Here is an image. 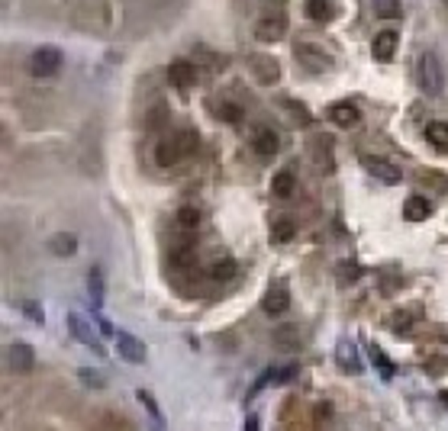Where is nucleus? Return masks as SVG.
Listing matches in <instances>:
<instances>
[{"label": "nucleus", "instance_id": "nucleus-1", "mask_svg": "<svg viewBox=\"0 0 448 431\" xmlns=\"http://www.w3.org/2000/svg\"><path fill=\"white\" fill-rule=\"evenodd\" d=\"M194 148H197V132H194V129H181L175 136L161 139L158 148H155V161H158L161 167H175L178 161L187 158Z\"/></svg>", "mask_w": 448, "mask_h": 431}, {"label": "nucleus", "instance_id": "nucleus-2", "mask_svg": "<svg viewBox=\"0 0 448 431\" xmlns=\"http://www.w3.org/2000/svg\"><path fill=\"white\" fill-rule=\"evenodd\" d=\"M419 84L429 97H439L445 91V65H442L439 52H425L419 58Z\"/></svg>", "mask_w": 448, "mask_h": 431}, {"label": "nucleus", "instance_id": "nucleus-3", "mask_svg": "<svg viewBox=\"0 0 448 431\" xmlns=\"http://www.w3.org/2000/svg\"><path fill=\"white\" fill-rule=\"evenodd\" d=\"M68 328H71V335L81 341L84 348H91L97 357L106 354V348L100 345V335L94 332V322H91V319H84L81 312H68Z\"/></svg>", "mask_w": 448, "mask_h": 431}, {"label": "nucleus", "instance_id": "nucleus-4", "mask_svg": "<svg viewBox=\"0 0 448 431\" xmlns=\"http://www.w3.org/2000/svg\"><path fill=\"white\" fill-rule=\"evenodd\" d=\"M58 68H61V52L55 46H42L32 52V58H30L32 77H52V75H58Z\"/></svg>", "mask_w": 448, "mask_h": 431}, {"label": "nucleus", "instance_id": "nucleus-5", "mask_svg": "<svg viewBox=\"0 0 448 431\" xmlns=\"http://www.w3.org/2000/svg\"><path fill=\"white\" fill-rule=\"evenodd\" d=\"M7 364H10V371H16V373H30L36 367V354H32L30 341H10Z\"/></svg>", "mask_w": 448, "mask_h": 431}, {"label": "nucleus", "instance_id": "nucleus-6", "mask_svg": "<svg viewBox=\"0 0 448 431\" xmlns=\"http://www.w3.org/2000/svg\"><path fill=\"white\" fill-rule=\"evenodd\" d=\"M361 165L371 177H378L380 184H400V167L390 165L387 158H374V155H361Z\"/></svg>", "mask_w": 448, "mask_h": 431}, {"label": "nucleus", "instance_id": "nucleus-7", "mask_svg": "<svg viewBox=\"0 0 448 431\" xmlns=\"http://www.w3.org/2000/svg\"><path fill=\"white\" fill-rule=\"evenodd\" d=\"M113 341H116V351H120V357H123L126 364H142V361H145V341H139L136 335L116 332Z\"/></svg>", "mask_w": 448, "mask_h": 431}, {"label": "nucleus", "instance_id": "nucleus-8", "mask_svg": "<svg viewBox=\"0 0 448 431\" xmlns=\"http://www.w3.org/2000/svg\"><path fill=\"white\" fill-rule=\"evenodd\" d=\"M284 32H287V20L284 16H261L259 26H255V39L271 46V42H281Z\"/></svg>", "mask_w": 448, "mask_h": 431}, {"label": "nucleus", "instance_id": "nucleus-9", "mask_svg": "<svg viewBox=\"0 0 448 431\" xmlns=\"http://www.w3.org/2000/svg\"><path fill=\"white\" fill-rule=\"evenodd\" d=\"M335 361H339V367H342L345 373H361V357H358L355 341H349V338L339 341V345H335Z\"/></svg>", "mask_w": 448, "mask_h": 431}, {"label": "nucleus", "instance_id": "nucleus-10", "mask_svg": "<svg viewBox=\"0 0 448 431\" xmlns=\"http://www.w3.org/2000/svg\"><path fill=\"white\" fill-rule=\"evenodd\" d=\"M251 75L259 77V84H274L278 81V75H281V68H278V61L271 58V55H255V58L249 61Z\"/></svg>", "mask_w": 448, "mask_h": 431}, {"label": "nucleus", "instance_id": "nucleus-11", "mask_svg": "<svg viewBox=\"0 0 448 431\" xmlns=\"http://www.w3.org/2000/svg\"><path fill=\"white\" fill-rule=\"evenodd\" d=\"M168 81L175 84V87H181V91H187L190 84L197 81V68L190 61H171L168 65Z\"/></svg>", "mask_w": 448, "mask_h": 431}, {"label": "nucleus", "instance_id": "nucleus-12", "mask_svg": "<svg viewBox=\"0 0 448 431\" xmlns=\"http://www.w3.org/2000/svg\"><path fill=\"white\" fill-rule=\"evenodd\" d=\"M251 145H255V155H261V158H274L278 155V132L274 129H268V126H261V129H255V139H251Z\"/></svg>", "mask_w": 448, "mask_h": 431}, {"label": "nucleus", "instance_id": "nucleus-13", "mask_svg": "<svg viewBox=\"0 0 448 431\" xmlns=\"http://www.w3.org/2000/svg\"><path fill=\"white\" fill-rule=\"evenodd\" d=\"M287 306H290V296H287V290H284L281 283L268 290L265 300H261V309H265L268 316H284V312H287Z\"/></svg>", "mask_w": 448, "mask_h": 431}, {"label": "nucleus", "instance_id": "nucleus-14", "mask_svg": "<svg viewBox=\"0 0 448 431\" xmlns=\"http://www.w3.org/2000/svg\"><path fill=\"white\" fill-rule=\"evenodd\" d=\"M397 32L394 30H384V32H378L374 36V42H371V52H374V58L378 61H390L394 58V52H397Z\"/></svg>", "mask_w": 448, "mask_h": 431}, {"label": "nucleus", "instance_id": "nucleus-15", "mask_svg": "<svg viewBox=\"0 0 448 431\" xmlns=\"http://www.w3.org/2000/svg\"><path fill=\"white\" fill-rule=\"evenodd\" d=\"M329 120H332L335 126L351 129L358 122V106L355 103H332L329 106Z\"/></svg>", "mask_w": 448, "mask_h": 431}, {"label": "nucleus", "instance_id": "nucleus-16", "mask_svg": "<svg viewBox=\"0 0 448 431\" xmlns=\"http://www.w3.org/2000/svg\"><path fill=\"white\" fill-rule=\"evenodd\" d=\"M49 251H52V255H58V257H71L77 251V238L71 232H58V235H52V238H49Z\"/></svg>", "mask_w": 448, "mask_h": 431}, {"label": "nucleus", "instance_id": "nucleus-17", "mask_svg": "<svg viewBox=\"0 0 448 431\" xmlns=\"http://www.w3.org/2000/svg\"><path fill=\"white\" fill-rule=\"evenodd\" d=\"M429 212H433V206H429V200H425V197H410L406 203H403V216H406L410 222L429 219Z\"/></svg>", "mask_w": 448, "mask_h": 431}, {"label": "nucleus", "instance_id": "nucleus-18", "mask_svg": "<svg viewBox=\"0 0 448 431\" xmlns=\"http://www.w3.org/2000/svg\"><path fill=\"white\" fill-rule=\"evenodd\" d=\"M236 261H232V257H216V261H213L210 264V277L216 280V283H226V280H232L236 277Z\"/></svg>", "mask_w": 448, "mask_h": 431}, {"label": "nucleus", "instance_id": "nucleus-19", "mask_svg": "<svg viewBox=\"0 0 448 431\" xmlns=\"http://www.w3.org/2000/svg\"><path fill=\"white\" fill-rule=\"evenodd\" d=\"M294 187H297V181H294V174H290V171H278V174H274L271 193H274L278 200H287L290 193H294Z\"/></svg>", "mask_w": 448, "mask_h": 431}, {"label": "nucleus", "instance_id": "nucleus-20", "mask_svg": "<svg viewBox=\"0 0 448 431\" xmlns=\"http://www.w3.org/2000/svg\"><path fill=\"white\" fill-rule=\"evenodd\" d=\"M294 373H297V367H281V371H268L265 377H259V383L251 386V393H259L261 386H278V383H287V380H294Z\"/></svg>", "mask_w": 448, "mask_h": 431}, {"label": "nucleus", "instance_id": "nucleus-21", "mask_svg": "<svg viewBox=\"0 0 448 431\" xmlns=\"http://www.w3.org/2000/svg\"><path fill=\"white\" fill-rule=\"evenodd\" d=\"M87 290H91V303L104 306V271L100 267H91V274H87Z\"/></svg>", "mask_w": 448, "mask_h": 431}, {"label": "nucleus", "instance_id": "nucleus-22", "mask_svg": "<svg viewBox=\"0 0 448 431\" xmlns=\"http://www.w3.org/2000/svg\"><path fill=\"white\" fill-rule=\"evenodd\" d=\"M425 139H429L435 148H448V122H429V126H425Z\"/></svg>", "mask_w": 448, "mask_h": 431}, {"label": "nucleus", "instance_id": "nucleus-23", "mask_svg": "<svg viewBox=\"0 0 448 431\" xmlns=\"http://www.w3.org/2000/svg\"><path fill=\"white\" fill-rule=\"evenodd\" d=\"M178 226L187 229V232H194V229L200 226V210H197V206H181V210H178Z\"/></svg>", "mask_w": 448, "mask_h": 431}, {"label": "nucleus", "instance_id": "nucleus-24", "mask_svg": "<svg viewBox=\"0 0 448 431\" xmlns=\"http://www.w3.org/2000/svg\"><path fill=\"white\" fill-rule=\"evenodd\" d=\"M374 13L380 20H397L403 13V7H400V0H374Z\"/></svg>", "mask_w": 448, "mask_h": 431}, {"label": "nucleus", "instance_id": "nucleus-25", "mask_svg": "<svg viewBox=\"0 0 448 431\" xmlns=\"http://www.w3.org/2000/svg\"><path fill=\"white\" fill-rule=\"evenodd\" d=\"M368 354H371V361L380 367V373H384V377H387V380L394 377V361H390V357L384 354V351H380L378 345H368Z\"/></svg>", "mask_w": 448, "mask_h": 431}, {"label": "nucleus", "instance_id": "nucleus-26", "mask_svg": "<svg viewBox=\"0 0 448 431\" xmlns=\"http://www.w3.org/2000/svg\"><path fill=\"white\" fill-rule=\"evenodd\" d=\"M306 16L323 23V20H329V16H332V7H329L326 0H306Z\"/></svg>", "mask_w": 448, "mask_h": 431}, {"label": "nucleus", "instance_id": "nucleus-27", "mask_svg": "<svg viewBox=\"0 0 448 431\" xmlns=\"http://www.w3.org/2000/svg\"><path fill=\"white\" fill-rule=\"evenodd\" d=\"M290 238H294V222H287V219L274 222V226H271V242L284 245V242H290Z\"/></svg>", "mask_w": 448, "mask_h": 431}, {"label": "nucleus", "instance_id": "nucleus-28", "mask_svg": "<svg viewBox=\"0 0 448 431\" xmlns=\"http://www.w3.org/2000/svg\"><path fill=\"white\" fill-rule=\"evenodd\" d=\"M213 113L220 116L223 122H239V120H242V110H239L236 103H216V106H213Z\"/></svg>", "mask_w": 448, "mask_h": 431}, {"label": "nucleus", "instance_id": "nucleus-29", "mask_svg": "<svg viewBox=\"0 0 448 431\" xmlns=\"http://www.w3.org/2000/svg\"><path fill=\"white\" fill-rule=\"evenodd\" d=\"M136 396H139V402H142V406L149 409V416H152L155 422H161V409H158V402L152 399V393H145V390H139Z\"/></svg>", "mask_w": 448, "mask_h": 431}, {"label": "nucleus", "instance_id": "nucleus-30", "mask_svg": "<svg viewBox=\"0 0 448 431\" xmlns=\"http://www.w3.org/2000/svg\"><path fill=\"white\" fill-rule=\"evenodd\" d=\"M77 377H81V383H87V386H104L106 380L100 377V373H94L91 367H81V371H77Z\"/></svg>", "mask_w": 448, "mask_h": 431}, {"label": "nucleus", "instance_id": "nucleus-31", "mask_svg": "<svg viewBox=\"0 0 448 431\" xmlns=\"http://www.w3.org/2000/svg\"><path fill=\"white\" fill-rule=\"evenodd\" d=\"M20 309L26 312V319H32V322H42V306H39V303L26 300V303H20Z\"/></svg>", "mask_w": 448, "mask_h": 431}, {"label": "nucleus", "instance_id": "nucleus-32", "mask_svg": "<svg viewBox=\"0 0 448 431\" xmlns=\"http://www.w3.org/2000/svg\"><path fill=\"white\" fill-rule=\"evenodd\" d=\"M94 319H97V328H100V332H104V335H116V328L110 326V319H106V316H100V312H97V316H94Z\"/></svg>", "mask_w": 448, "mask_h": 431}, {"label": "nucleus", "instance_id": "nucleus-33", "mask_svg": "<svg viewBox=\"0 0 448 431\" xmlns=\"http://www.w3.org/2000/svg\"><path fill=\"white\" fill-rule=\"evenodd\" d=\"M242 431H259V416H249L245 418V428Z\"/></svg>", "mask_w": 448, "mask_h": 431}]
</instances>
